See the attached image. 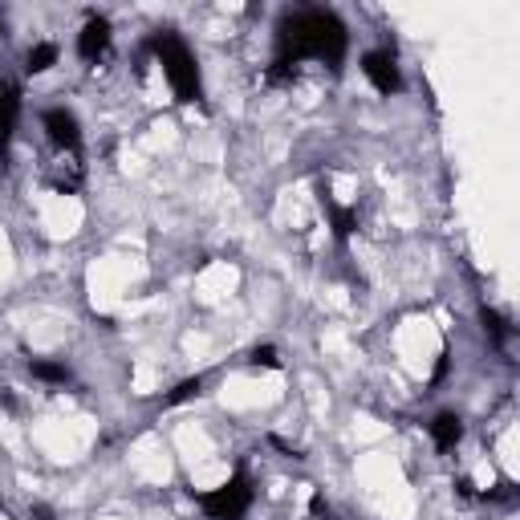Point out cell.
<instances>
[{"label": "cell", "mask_w": 520, "mask_h": 520, "mask_svg": "<svg viewBox=\"0 0 520 520\" xmlns=\"http://www.w3.org/2000/svg\"><path fill=\"white\" fill-rule=\"evenodd\" d=\"M346 53H350V29L342 25L338 13H330V9L285 13L277 25V53H273V65L265 70V82L289 86L297 78L301 61H321L330 70H342Z\"/></svg>", "instance_id": "1"}, {"label": "cell", "mask_w": 520, "mask_h": 520, "mask_svg": "<svg viewBox=\"0 0 520 520\" xmlns=\"http://www.w3.org/2000/svg\"><path fill=\"white\" fill-rule=\"evenodd\" d=\"M480 321H484V334L492 338V346H496V350H504V346L512 342V325H508V317H500L496 309H488V305H484V309H480Z\"/></svg>", "instance_id": "12"}, {"label": "cell", "mask_w": 520, "mask_h": 520, "mask_svg": "<svg viewBox=\"0 0 520 520\" xmlns=\"http://www.w3.org/2000/svg\"><path fill=\"white\" fill-rule=\"evenodd\" d=\"M321 208L330 212V232H334V240L338 244H346L354 232H358V208H350V204H338L330 191L321 187Z\"/></svg>", "instance_id": "8"}, {"label": "cell", "mask_w": 520, "mask_h": 520, "mask_svg": "<svg viewBox=\"0 0 520 520\" xmlns=\"http://www.w3.org/2000/svg\"><path fill=\"white\" fill-rule=\"evenodd\" d=\"M9 33V17H5V9H0V37Z\"/></svg>", "instance_id": "18"}, {"label": "cell", "mask_w": 520, "mask_h": 520, "mask_svg": "<svg viewBox=\"0 0 520 520\" xmlns=\"http://www.w3.org/2000/svg\"><path fill=\"white\" fill-rule=\"evenodd\" d=\"M200 395H204V374H195V378H183L171 395H163V407H179V403H191Z\"/></svg>", "instance_id": "13"}, {"label": "cell", "mask_w": 520, "mask_h": 520, "mask_svg": "<svg viewBox=\"0 0 520 520\" xmlns=\"http://www.w3.org/2000/svg\"><path fill=\"white\" fill-rule=\"evenodd\" d=\"M29 520H57V512H53L49 504H37V508L29 512Z\"/></svg>", "instance_id": "17"}, {"label": "cell", "mask_w": 520, "mask_h": 520, "mask_svg": "<svg viewBox=\"0 0 520 520\" xmlns=\"http://www.w3.org/2000/svg\"><path fill=\"white\" fill-rule=\"evenodd\" d=\"M110 49H114V29H110V21H106V17H90V21L82 25V33H78V57L90 61V65H98V61H106Z\"/></svg>", "instance_id": "6"}, {"label": "cell", "mask_w": 520, "mask_h": 520, "mask_svg": "<svg viewBox=\"0 0 520 520\" xmlns=\"http://www.w3.org/2000/svg\"><path fill=\"white\" fill-rule=\"evenodd\" d=\"M309 516H313V520H334V508H330V500H325L321 492L309 496Z\"/></svg>", "instance_id": "15"}, {"label": "cell", "mask_w": 520, "mask_h": 520, "mask_svg": "<svg viewBox=\"0 0 520 520\" xmlns=\"http://www.w3.org/2000/svg\"><path fill=\"white\" fill-rule=\"evenodd\" d=\"M147 49L155 53V61L163 65V78L171 86V94L191 106V102H204V74H200V61L187 49V41L175 29H155Z\"/></svg>", "instance_id": "2"}, {"label": "cell", "mask_w": 520, "mask_h": 520, "mask_svg": "<svg viewBox=\"0 0 520 520\" xmlns=\"http://www.w3.org/2000/svg\"><path fill=\"white\" fill-rule=\"evenodd\" d=\"M29 374L37 378V382H45V386H65L74 374H70V366L65 362H53V358H33L29 362Z\"/></svg>", "instance_id": "10"}, {"label": "cell", "mask_w": 520, "mask_h": 520, "mask_svg": "<svg viewBox=\"0 0 520 520\" xmlns=\"http://www.w3.org/2000/svg\"><path fill=\"white\" fill-rule=\"evenodd\" d=\"M41 126H45V139L53 143V151L61 159H70L74 167H82V122L74 110H65V106H49L41 114Z\"/></svg>", "instance_id": "4"}, {"label": "cell", "mask_w": 520, "mask_h": 520, "mask_svg": "<svg viewBox=\"0 0 520 520\" xmlns=\"http://www.w3.org/2000/svg\"><path fill=\"white\" fill-rule=\"evenodd\" d=\"M362 78L382 94H403V70H399V57L390 53V49H370L362 53Z\"/></svg>", "instance_id": "5"}, {"label": "cell", "mask_w": 520, "mask_h": 520, "mask_svg": "<svg viewBox=\"0 0 520 520\" xmlns=\"http://www.w3.org/2000/svg\"><path fill=\"white\" fill-rule=\"evenodd\" d=\"M195 504L204 508V516H208V520H244V516L252 512V504H256L252 476L240 468V472H236L232 480H224L220 488L200 492V496H195Z\"/></svg>", "instance_id": "3"}, {"label": "cell", "mask_w": 520, "mask_h": 520, "mask_svg": "<svg viewBox=\"0 0 520 520\" xmlns=\"http://www.w3.org/2000/svg\"><path fill=\"white\" fill-rule=\"evenodd\" d=\"M447 366H451V354H447V346L439 350V362H435V370H431V386H439L443 378H447Z\"/></svg>", "instance_id": "16"}, {"label": "cell", "mask_w": 520, "mask_h": 520, "mask_svg": "<svg viewBox=\"0 0 520 520\" xmlns=\"http://www.w3.org/2000/svg\"><path fill=\"white\" fill-rule=\"evenodd\" d=\"M17 114H21V90H17L13 82L0 78V159H5V151H9V143H13Z\"/></svg>", "instance_id": "7"}, {"label": "cell", "mask_w": 520, "mask_h": 520, "mask_svg": "<svg viewBox=\"0 0 520 520\" xmlns=\"http://www.w3.org/2000/svg\"><path fill=\"white\" fill-rule=\"evenodd\" d=\"M248 362H252V366H265V370H281V354H277V346H256V350L248 354Z\"/></svg>", "instance_id": "14"}, {"label": "cell", "mask_w": 520, "mask_h": 520, "mask_svg": "<svg viewBox=\"0 0 520 520\" xmlns=\"http://www.w3.org/2000/svg\"><path fill=\"white\" fill-rule=\"evenodd\" d=\"M427 431H431V443H435V451H455L460 447V439H464V419L455 415V411H439L431 423H427Z\"/></svg>", "instance_id": "9"}, {"label": "cell", "mask_w": 520, "mask_h": 520, "mask_svg": "<svg viewBox=\"0 0 520 520\" xmlns=\"http://www.w3.org/2000/svg\"><path fill=\"white\" fill-rule=\"evenodd\" d=\"M53 65H57V45H53V41L29 45V53H25V74H45V70H53Z\"/></svg>", "instance_id": "11"}]
</instances>
